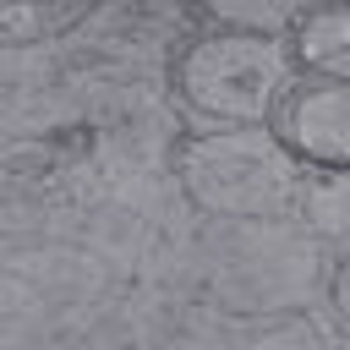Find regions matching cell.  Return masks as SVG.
<instances>
[{
  "label": "cell",
  "mask_w": 350,
  "mask_h": 350,
  "mask_svg": "<svg viewBox=\"0 0 350 350\" xmlns=\"http://www.w3.org/2000/svg\"><path fill=\"white\" fill-rule=\"evenodd\" d=\"M180 186L197 208L219 219H284L301 213L312 170L284 148L273 126H224L202 131L175 159Z\"/></svg>",
  "instance_id": "6da1fadb"
},
{
  "label": "cell",
  "mask_w": 350,
  "mask_h": 350,
  "mask_svg": "<svg viewBox=\"0 0 350 350\" xmlns=\"http://www.w3.org/2000/svg\"><path fill=\"white\" fill-rule=\"evenodd\" d=\"M301 66L290 55V38L268 33H241V27H213L191 38L175 60V88L180 98L219 120V126H268L295 88Z\"/></svg>",
  "instance_id": "7a4b0ae2"
},
{
  "label": "cell",
  "mask_w": 350,
  "mask_h": 350,
  "mask_svg": "<svg viewBox=\"0 0 350 350\" xmlns=\"http://www.w3.org/2000/svg\"><path fill=\"white\" fill-rule=\"evenodd\" d=\"M306 170H350V82L345 77H295L279 115L268 120Z\"/></svg>",
  "instance_id": "3957f363"
},
{
  "label": "cell",
  "mask_w": 350,
  "mask_h": 350,
  "mask_svg": "<svg viewBox=\"0 0 350 350\" xmlns=\"http://www.w3.org/2000/svg\"><path fill=\"white\" fill-rule=\"evenodd\" d=\"M290 55L312 77L350 82V0H312L290 27Z\"/></svg>",
  "instance_id": "277c9868"
},
{
  "label": "cell",
  "mask_w": 350,
  "mask_h": 350,
  "mask_svg": "<svg viewBox=\"0 0 350 350\" xmlns=\"http://www.w3.org/2000/svg\"><path fill=\"white\" fill-rule=\"evenodd\" d=\"M301 213L312 219L317 235L350 246V170H312L306 197H301Z\"/></svg>",
  "instance_id": "5b68a950"
},
{
  "label": "cell",
  "mask_w": 350,
  "mask_h": 350,
  "mask_svg": "<svg viewBox=\"0 0 350 350\" xmlns=\"http://www.w3.org/2000/svg\"><path fill=\"white\" fill-rule=\"evenodd\" d=\"M202 11H208L219 27L290 38V27H295V16L306 11V0H202Z\"/></svg>",
  "instance_id": "8992f818"
},
{
  "label": "cell",
  "mask_w": 350,
  "mask_h": 350,
  "mask_svg": "<svg viewBox=\"0 0 350 350\" xmlns=\"http://www.w3.org/2000/svg\"><path fill=\"white\" fill-rule=\"evenodd\" d=\"M334 306L345 312V323H350V257L339 262V273H334Z\"/></svg>",
  "instance_id": "52a82bcc"
}]
</instances>
